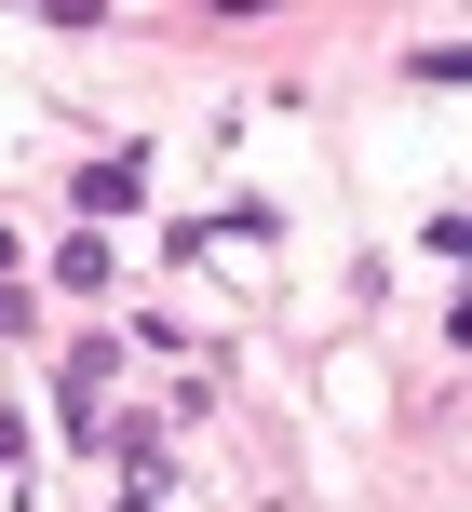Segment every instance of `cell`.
<instances>
[{"instance_id": "1", "label": "cell", "mask_w": 472, "mask_h": 512, "mask_svg": "<svg viewBox=\"0 0 472 512\" xmlns=\"http://www.w3.org/2000/svg\"><path fill=\"white\" fill-rule=\"evenodd\" d=\"M54 418H68V445L108 432V337H81V351L54 364Z\"/></svg>"}, {"instance_id": "2", "label": "cell", "mask_w": 472, "mask_h": 512, "mask_svg": "<svg viewBox=\"0 0 472 512\" xmlns=\"http://www.w3.org/2000/svg\"><path fill=\"white\" fill-rule=\"evenodd\" d=\"M54 283H68V297H108V283H122V256H108L95 230H68V243H54Z\"/></svg>"}, {"instance_id": "3", "label": "cell", "mask_w": 472, "mask_h": 512, "mask_svg": "<svg viewBox=\"0 0 472 512\" xmlns=\"http://www.w3.org/2000/svg\"><path fill=\"white\" fill-rule=\"evenodd\" d=\"M135 189H149V176H135V162H122V149H108V162H81V216H122V203H135Z\"/></svg>"}, {"instance_id": "4", "label": "cell", "mask_w": 472, "mask_h": 512, "mask_svg": "<svg viewBox=\"0 0 472 512\" xmlns=\"http://www.w3.org/2000/svg\"><path fill=\"white\" fill-rule=\"evenodd\" d=\"M0 324H27V283H14V230H0Z\"/></svg>"}, {"instance_id": "5", "label": "cell", "mask_w": 472, "mask_h": 512, "mask_svg": "<svg viewBox=\"0 0 472 512\" xmlns=\"http://www.w3.org/2000/svg\"><path fill=\"white\" fill-rule=\"evenodd\" d=\"M108 512H162V499H149V486H122V499H108Z\"/></svg>"}]
</instances>
